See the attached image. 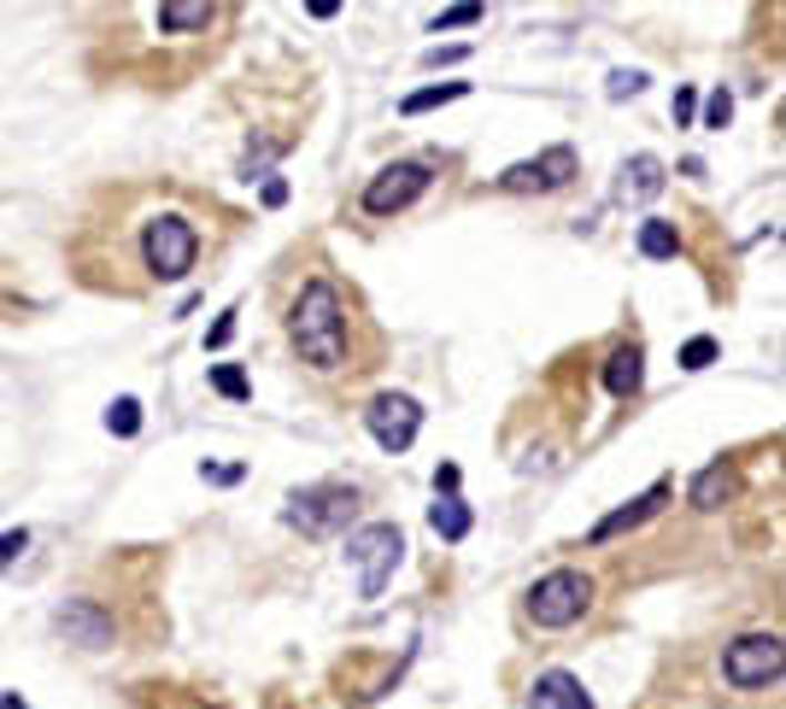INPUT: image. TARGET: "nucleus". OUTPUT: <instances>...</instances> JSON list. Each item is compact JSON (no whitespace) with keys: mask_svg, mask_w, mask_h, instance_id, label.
<instances>
[{"mask_svg":"<svg viewBox=\"0 0 786 709\" xmlns=\"http://www.w3.org/2000/svg\"><path fill=\"white\" fill-rule=\"evenodd\" d=\"M288 341H294L305 375H318V382H359L376 369L382 352L376 323L364 317V300L329 270L305 276V287L288 305Z\"/></svg>","mask_w":786,"mask_h":709,"instance_id":"1","label":"nucleus"},{"mask_svg":"<svg viewBox=\"0 0 786 709\" xmlns=\"http://www.w3.org/2000/svg\"><path fill=\"white\" fill-rule=\"evenodd\" d=\"M200 223L182 205H159V212L135 217V270L141 282H189L200 264Z\"/></svg>","mask_w":786,"mask_h":709,"instance_id":"2","label":"nucleus"},{"mask_svg":"<svg viewBox=\"0 0 786 709\" xmlns=\"http://www.w3.org/2000/svg\"><path fill=\"white\" fill-rule=\"evenodd\" d=\"M587 610H593V575H582V569H552L523 592V616L534 621V628H546V634L582 621Z\"/></svg>","mask_w":786,"mask_h":709,"instance_id":"3","label":"nucleus"},{"mask_svg":"<svg viewBox=\"0 0 786 709\" xmlns=\"http://www.w3.org/2000/svg\"><path fill=\"white\" fill-rule=\"evenodd\" d=\"M359 516V493L346 482H318V487H300L288 498V523H294L305 539H329V534H346Z\"/></svg>","mask_w":786,"mask_h":709,"instance_id":"4","label":"nucleus"},{"mask_svg":"<svg viewBox=\"0 0 786 709\" xmlns=\"http://www.w3.org/2000/svg\"><path fill=\"white\" fill-rule=\"evenodd\" d=\"M429 182H434V171L423 159H393V164H382V171L364 182L359 212L364 217H400V212H411V205L429 194Z\"/></svg>","mask_w":786,"mask_h":709,"instance_id":"5","label":"nucleus"},{"mask_svg":"<svg viewBox=\"0 0 786 709\" xmlns=\"http://www.w3.org/2000/svg\"><path fill=\"white\" fill-rule=\"evenodd\" d=\"M400 551H405V534L393 523H370L359 534H346V563L359 569V598H382V587L400 569Z\"/></svg>","mask_w":786,"mask_h":709,"instance_id":"6","label":"nucleus"},{"mask_svg":"<svg viewBox=\"0 0 786 709\" xmlns=\"http://www.w3.org/2000/svg\"><path fill=\"white\" fill-rule=\"evenodd\" d=\"M780 662H786L780 634H746L722 651V675H728V686H739V692H763V686L780 680Z\"/></svg>","mask_w":786,"mask_h":709,"instance_id":"7","label":"nucleus"},{"mask_svg":"<svg viewBox=\"0 0 786 709\" xmlns=\"http://www.w3.org/2000/svg\"><path fill=\"white\" fill-rule=\"evenodd\" d=\"M364 428H370V440H376L382 452H405L411 440H417V428H423V405L411 399V393H376L364 411Z\"/></svg>","mask_w":786,"mask_h":709,"instance_id":"8","label":"nucleus"},{"mask_svg":"<svg viewBox=\"0 0 786 709\" xmlns=\"http://www.w3.org/2000/svg\"><path fill=\"white\" fill-rule=\"evenodd\" d=\"M575 176V153L570 148H546L541 159L528 164H511V171L500 176L505 194H552V188H564Z\"/></svg>","mask_w":786,"mask_h":709,"instance_id":"9","label":"nucleus"},{"mask_svg":"<svg viewBox=\"0 0 786 709\" xmlns=\"http://www.w3.org/2000/svg\"><path fill=\"white\" fill-rule=\"evenodd\" d=\"M53 628L66 634L71 645H82V651H107V645L118 639L112 616L100 610L94 598H66V604H59V616H53Z\"/></svg>","mask_w":786,"mask_h":709,"instance_id":"10","label":"nucleus"},{"mask_svg":"<svg viewBox=\"0 0 786 709\" xmlns=\"http://www.w3.org/2000/svg\"><path fill=\"white\" fill-rule=\"evenodd\" d=\"M669 482H657V487H646V493H639V498H628V505L623 510H611L605 516V523H593V534H587V546H605V539H616V534H628V528H639V523H652V516L657 510H664L669 505Z\"/></svg>","mask_w":786,"mask_h":709,"instance_id":"11","label":"nucleus"},{"mask_svg":"<svg viewBox=\"0 0 786 709\" xmlns=\"http://www.w3.org/2000/svg\"><path fill=\"white\" fill-rule=\"evenodd\" d=\"M528 709H593V698H587V686L575 680V675L546 669L541 680L528 686Z\"/></svg>","mask_w":786,"mask_h":709,"instance_id":"12","label":"nucleus"},{"mask_svg":"<svg viewBox=\"0 0 786 709\" xmlns=\"http://www.w3.org/2000/svg\"><path fill=\"white\" fill-rule=\"evenodd\" d=\"M639 364H646L639 341H623V346L611 352V364H605V387L616 393V399H634V393H639V375H646Z\"/></svg>","mask_w":786,"mask_h":709,"instance_id":"13","label":"nucleus"},{"mask_svg":"<svg viewBox=\"0 0 786 709\" xmlns=\"http://www.w3.org/2000/svg\"><path fill=\"white\" fill-rule=\"evenodd\" d=\"M470 523H475V516H470V505H464L458 493H441V498L429 505V528L441 534V539H452V546H458V539L470 534Z\"/></svg>","mask_w":786,"mask_h":709,"instance_id":"14","label":"nucleus"},{"mask_svg":"<svg viewBox=\"0 0 786 709\" xmlns=\"http://www.w3.org/2000/svg\"><path fill=\"white\" fill-rule=\"evenodd\" d=\"M652 194H664V159L639 153L623 164V200H652Z\"/></svg>","mask_w":786,"mask_h":709,"instance_id":"15","label":"nucleus"},{"mask_svg":"<svg viewBox=\"0 0 786 709\" xmlns=\"http://www.w3.org/2000/svg\"><path fill=\"white\" fill-rule=\"evenodd\" d=\"M693 510H722L734 498V469L728 464H711V469H698V482H693Z\"/></svg>","mask_w":786,"mask_h":709,"instance_id":"16","label":"nucleus"},{"mask_svg":"<svg viewBox=\"0 0 786 709\" xmlns=\"http://www.w3.org/2000/svg\"><path fill=\"white\" fill-rule=\"evenodd\" d=\"M639 253L646 259H675L681 253V229L669 217H646L639 223Z\"/></svg>","mask_w":786,"mask_h":709,"instance_id":"17","label":"nucleus"},{"mask_svg":"<svg viewBox=\"0 0 786 709\" xmlns=\"http://www.w3.org/2000/svg\"><path fill=\"white\" fill-rule=\"evenodd\" d=\"M464 94H470V82H434V89L405 94V100H400V112H405V118H423V112L446 107V100H464Z\"/></svg>","mask_w":786,"mask_h":709,"instance_id":"18","label":"nucleus"},{"mask_svg":"<svg viewBox=\"0 0 786 709\" xmlns=\"http://www.w3.org/2000/svg\"><path fill=\"white\" fill-rule=\"evenodd\" d=\"M107 428L118 434V440H130V434H141V399H112V411H107Z\"/></svg>","mask_w":786,"mask_h":709,"instance_id":"19","label":"nucleus"},{"mask_svg":"<svg viewBox=\"0 0 786 709\" xmlns=\"http://www.w3.org/2000/svg\"><path fill=\"white\" fill-rule=\"evenodd\" d=\"M212 387L223 393V399H253V382H246L235 364H218V369H212Z\"/></svg>","mask_w":786,"mask_h":709,"instance_id":"20","label":"nucleus"},{"mask_svg":"<svg viewBox=\"0 0 786 709\" xmlns=\"http://www.w3.org/2000/svg\"><path fill=\"white\" fill-rule=\"evenodd\" d=\"M728 118H734V94H728V89H716V94H711V107H705V130H728Z\"/></svg>","mask_w":786,"mask_h":709,"instance_id":"21","label":"nucleus"},{"mask_svg":"<svg viewBox=\"0 0 786 709\" xmlns=\"http://www.w3.org/2000/svg\"><path fill=\"white\" fill-rule=\"evenodd\" d=\"M711 358H716V341H711V335H698V341L681 346V364H687V369H705Z\"/></svg>","mask_w":786,"mask_h":709,"instance_id":"22","label":"nucleus"},{"mask_svg":"<svg viewBox=\"0 0 786 709\" xmlns=\"http://www.w3.org/2000/svg\"><path fill=\"white\" fill-rule=\"evenodd\" d=\"M464 24H482V7H452V12H441V18H434V36H441V30H464Z\"/></svg>","mask_w":786,"mask_h":709,"instance_id":"23","label":"nucleus"},{"mask_svg":"<svg viewBox=\"0 0 786 709\" xmlns=\"http://www.w3.org/2000/svg\"><path fill=\"white\" fill-rule=\"evenodd\" d=\"M30 546V534L24 528H12V534H0V569H12V557Z\"/></svg>","mask_w":786,"mask_h":709,"instance_id":"24","label":"nucleus"},{"mask_svg":"<svg viewBox=\"0 0 786 709\" xmlns=\"http://www.w3.org/2000/svg\"><path fill=\"white\" fill-rule=\"evenodd\" d=\"M639 82H646L639 71H616V77H611V100H623V94H639Z\"/></svg>","mask_w":786,"mask_h":709,"instance_id":"25","label":"nucleus"},{"mask_svg":"<svg viewBox=\"0 0 786 709\" xmlns=\"http://www.w3.org/2000/svg\"><path fill=\"white\" fill-rule=\"evenodd\" d=\"M693 107H698V100H693V89H675V123H693Z\"/></svg>","mask_w":786,"mask_h":709,"instance_id":"26","label":"nucleus"},{"mask_svg":"<svg viewBox=\"0 0 786 709\" xmlns=\"http://www.w3.org/2000/svg\"><path fill=\"white\" fill-rule=\"evenodd\" d=\"M230 335H235V311H223V317H218V328H212V335H205V346H223Z\"/></svg>","mask_w":786,"mask_h":709,"instance_id":"27","label":"nucleus"},{"mask_svg":"<svg viewBox=\"0 0 786 709\" xmlns=\"http://www.w3.org/2000/svg\"><path fill=\"white\" fill-rule=\"evenodd\" d=\"M458 59H464V48H429L423 65H458Z\"/></svg>","mask_w":786,"mask_h":709,"instance_id":"28","label":"nucleus"},{"mask_svg":"<svg viewBox=\"0 0 786 709\" xmlns=\"http://www.w3.org/2000/svg\"><path fill=\"white\" fill-rule=\"evenodd\" d=\"M288 200V182H264V205H282Z\"/></svg>","mask_w":786,"mask_h":709,"instance_id":"29","label":"nucleus"},{"mask_svg":"<svg viewBox=\"0 0 786 709\" xmlns=\"http://www.w3.org/2000/svg\"><path fill=\"white\" fill-rule=\"evenodd\" d=\"M0 709H30V703L18 698V692H0Z\"/></svg>","mask_w":786,"mask_h":709,"instance_id":"30","label":"nucleus"}]
</instances>
